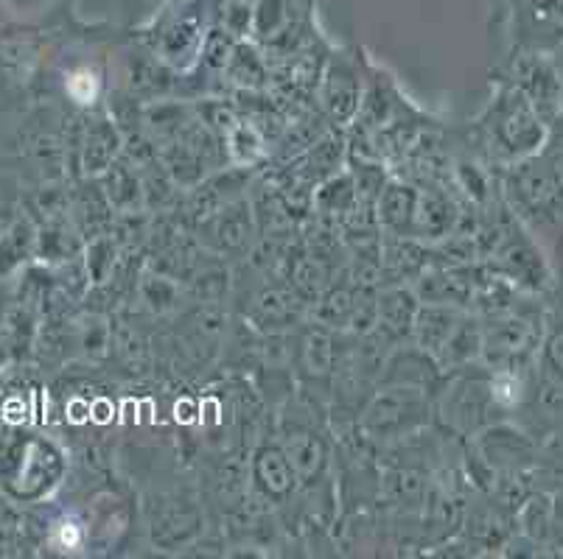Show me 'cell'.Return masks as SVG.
<instances>
[{"label":"cell","mask_w":563,"mask_h":559,"mask_svg":"<svg viewBox=\"0 0 563 559\" xmlns=\"http://www.w3.org/2000/svg\"><path fill=\"white\" fill-rule=\"evenodd\" d=\"M434 425V398L418 387L378 383L376 392L360 412L356 428L376 448L412 437L418 431Z\"/></svg>","instance_id":"6da1fadb"},{"label":"cell","mask_w":563,"mask_h":559,"mask_svg":"<svg viewBox=\"0 0 563 559\" xmlns=\"http://www.w3.org/2000/svg\"><path fill=\"white\" fill-rule=\"evenodd\" d=\"M485 137L490 148L510 163L536 157L547 141L544 118L527 101V96L516 87H505L496 96L494 107L488 110L485 121Z\"/></svg>","instance_id":"7a4b0ae2"},{"label":"cell","mask_w":563,"mask_h":559,"mask_svg":"<svg viewBox=\"0 0 563 559\" xmlns=\"http://www.w3.org/2000/svg\"><path fill=\"white\" fill-rule=\"evenodd\" d=\"M230 316L222 302H191L183 308L174 322V347L177 356L194 369H208L219 361L224 338L230 331Z\"/></svg>","instance_id":"3957f363"},{"label":"cell","mask_w":563,"mask_h":559,"mask_svg":"<svg viewBox=\"0 0 563 559\" xmlns=\"http://www.w3.org/2000/svg\"><path fill=\"white\" fill-rule=\"evenodd\" d=\"M508 193L514 208L532 215L536 222L563 219V174L555 163L539 160V154L514 163Z\"/></svg>","instance_id":"277c9868"},{"label":"cell","mask_w":563,"mask_h":559,"mask_svg":"<svg viewBox=\"0 0 563 559\" xmlns=\"http://www.w3.org/2000/svg\"><path fill=\"white\" fill-rule=\"evenodd\" d=\"M479 320H483L479 361L485 364V369H519L539 347V325L530 316L519 314L516 308Z\"/></svg>","instance_id":"5b68a950"},{"label":"cell","mask_w":563,"mask_h":559,"mask_svg":"<svg viewBox=\"0 0 563 559\" xmlns=\"http://www.w3.org/2000/svg\"><path fill=\"white\" fill-rule=\"evenodd\" d=\"M242 320H247L261 333L298 331L309 320V302L284 277H261L258 286L247 291Z\"/></svg>","instance_id":"8992f818"},{"label":"cell","mask_w":563,"mask_h":559,"mask_svg":"<svg viewBox=\"0 0 563 559\" xmlns=\"http://www.w3.org/2000/svg\"><path fill=\"white\" fill-rule=\"evenodd\" d=\"M194 235L205 253L222 260H244L258 244V224H255L250 199L242 197L219 208L194 227Z\"/></svg>","instance_id":"52a82bcc"},{"label":"cell","mask_w":563,"mask_h":559,"mask_svg":"<svg viewBox=\"0 0 563 559\" xmlns=\"http://www.w3.org/2000/svg\"><path fill=\"white\" fill-rule=\"evenodd\" d=\"M362 99H365V81H362L360 65L347 56H331L322 65L320 81H317L322 118L336 130H347L360 118Z\"/></svg>","instance_id":"ba28073f"},{"label":"cell","mask_w":563,"mask_h":559,"mask_svg":"<svg viewBox=\"0 0 563 559\" xmlns=\"http://www.w3.org/2000/svg\"><path fill=\"white\" fill-rule=\"evenodd\" d=\"M336 364V333L306 320L295 331V378L300 389L329 400L331 376Z\"/></svg>","instance_id":"9c48e42d"},{"label":"cell","mask_w":563,"mask_h":559,"mask_svg":"<svg viewBox=\"0 0 563 559\" xmlns=\"http://www.w3.org/2000/svg\"><path fill=\"white\" fill-rule=\"evenodd\" d=\"M250 492L269 510H284L300 492L298 476L291 470L280 443H258L250 454Z\"/></svg>","instance_id":"30bf717a"},{"label":"cell","mask_w":563,"mask_h":559,"mask_svg":"<svg viewBox=\"0 0 563 559\" xmlns=\"http://www.w3.org/2000/svg\"><path fill=\"white\" fill-rule=\"evenodd\" d=\"M124 154V132L110 112H90L76 135L81 177H101Z\"/></svg>","instance_id":"8fae6325"},{"label":"cell","mask_w":563,"mask_h":559,"mask_svg":"<svg viewBox=\"0 0 563 559\" xmlns=\"http://www.w3.org/2000/svg\"><path fill=\"white\" fill-rule=\"evenodd\" d=\"M463 208L465 202L457 193L449 191V182L421 185L418 188V208H415V238L429 246L452 238Z\"/></svg>","instance_id":"7c38bea8"},{"label":"cell","mask_w":563,"mask_h":559,"mask_svg":"<svg viewBox=\"0 0 563 559\" xmlns=\"http://www.w3.org/2000/svg\"><path fill=\"white\" fill-rule=\"evenodd\" d=\"M205 515L197 501L163 499L150 515L152 546L161 551H180L202 537Z\"/></svg>","instance_id":"4fadbf2b"},{"label":"cell","mask_w":563,"mask_h":559,"mask_svg":"<svg viewBox=\"0 0 563 559\" xmlns=\"http://www.w3.org/2000/svg\"><path fill=\"white\" fill-rule=\"evenodd\" d=\"M446 381V372L432 353L418 347L415 342H401L390 350L382 369L378 383H398V387H418L434 398L438 389Z\"/></svg>","instance_id":"5bb4252c"},{"label":"cell","mask_w":563,"mask_h":559,"mask_svg":"<svg viewBox=\"0 0 563 559\" xmlns=\"http://www.w3.org/2000/svg\"><path fill=\"white\" fill-rule=\"evenodd\" d=\"M474 269H477V264H434L415 280L412 291L421 302L471 311V300H474Z\"/></svg>","instance_id":"9a60e30c"},{"label":"cell","mask_w":563,"mask_h":559,"mask_svg":"<svg viewBox=\"0 0 563 559\" xmlns=\"http://www.w3.org/2000/svg\"><path fill=\"white\" fill-rule=\"evenodd\" d=\"M347 163V141L342 135V130L336 126H329V130L322 132L303 154H300L298 160L286 163V174L291 179H298V182L309 185H320L322 179L334 177L345 168Z\"/></svg>","instance_id":"2e32d148"},{"label":"cell","mask_w":563,"mask_h":559,"mask_svg":"<svg viewBox=\"0 0 563 559\" xmlns=\"http://www.w3.org/2000/svg\"><path fill=\"white\" fill-rule=\"evenodd\" d=\"M514 87L527 96L541 118L555 115L561 107L563 87L558 70L539 54H525L514 62Z\"/></svg>","instance_id":"e0dca14e"},{"label":"cell","mask_w":563,"mask_h":559,"mask_svg":"<svg viewBox=\"0 0 563 559\" xmlns=\"http://www.w3.org/2000/svg\"><path fill=\"white\" fill-rule=\"evenodd\" d=\"M438 264L434 246L407 235H384L382 238V275L384 283L412 286L429 266Z\"/></svg>","instance_id":"ac0fdd59"},{"label":"cell","mask_w":563,"mask_h":559,"mask_svg":"<svg viewBox=\"0 0 563 559\" xmlns=\"http://www.w3.org/2000/svg\"><path fill=\"white\" fill-rule=\"evenodd\" d=\"M70 222H74V227L79 230L85 241L112 233L115 210L107 202L96 177H79L70 185Z\"/></svg>","instance_id":"d6986e66"},{"label":"cell","mask_w":563,"mask_h":559,"mask_svg":"<svg viewBox=\"0 0 563 559\" xmlns=\"http://www.w3.org/2000/svg\"><path fill=\"white\" fill-rule=\"evenodd\" d=\"M421 308V300L407 283H384L378 289V316L373 331L382 333L393 347L409 342L412 336L415 314Z\"/></svg>","instance_id":"ffe728a7"},{"label":"cell","mask_w":563,"mask_h":559,"mask_svg":"<svg viewBox=\"0 0 563 559\" xmlns=\"http://www.w3.org/2000/svg\"><path fill=\"white\" fill-rule=\"evenodd\" d=\"M474 437H477L474 448L496 473H521L532 461V445L519 431H510L505 425H485Z\"/></svg>","instance_id":"44dd1931"},{"label":"cell","mask_w":563,"mask_h":559,"mask_svg":"<svg viewBox=\"0 0 563 559\" xmlns=\"http://www.w3.org/2000/svg\"><path fill=\"white\" fill-rule=\"evenodd\" d=\"M415 208H418V185L401 177L387 179L376 199V219L382 233L415 238Z\"/></svg>","instance_id":"7402d4cb"},{"label":"cell","mask_w":563,"mask_h":559,"mask_svg":"<svg viewBox=\"0 0 563 559\" xmlns=\"http://www.w3.org/2000/svg\"><path fill=\"white\" fill-rule=\"evenodd\" d=\"M508 523H505V512L485 495L483 504H465V517L460 537L465 540L468 554L477 551H494V548L505 546L508 540Z\"/></svg>","instance_id":"603a6c76"},{"label":"cell","mask_w":563,"mask_h":559,"mask_svg":"<svg viewBox=\"0 0 563 559\" xmlns=\"http://www.w3.org/2000/svg\"><path fill=\"white\" fill-rule=\"evenodd\" d=\"M353 308H356V283L345 269H340L329 289L309 305V320L334 333H345L351 327Z\"/></svg>","instance_id":"cb8c5ba5"},{"label":"cell","mask_w":563,"mask_h":559,"mask_svg":"<svg viewBox=\"0 0 563 559\" xmlns=\"http://www.w3.org/2000/svg\"><path fill=\"white\" fill-rule=\"evenodd\" d=\"M96 179H99L101 191H104L107 202L112 204L115 215L143 213V210H146V202H143L141 168H137L126 154H121V157Z\"/></svg>","instance_id":"d4e9b609"},{"label":"cell","mask_w":563,"mask_h":559,"mask_svg":"<svg viewBox=\"0 0 563 559\" xmlns=\"http://www.w3.org/2000/svg\"><path fill=\"white\" fill-rule=\"evenodd\" d=\"M188 302H224L233 289V275H230L228 260L217 258L211 253H202L197 264L183 277Z\"/></svg>","instance_id":"484cf974"},{"label":"cell","mask_w":563,"mask_h":559,"mask_svg":"<svg viewBox=\"0 0 563 559\" xmlns=\"http://www.w3.org/2000/svg\"><path fill=\"white\" fill-rule=\"evenodd\" d=\"M59 459L63 456L56 454L48 443H40L37 439V443L25 445L18 459H14V465H18V476H14L18 487H12L14 499L23 501L43 495L48 490V484H43L48 479V468H63Z\"/></svg>","instance_id":"4316f807"},{"label":"cell","mask_w":563,"mask_h":559,"mask_svg":"<svg viewBox=\"0 0 563 559\" xmlns=\"http://www.w3.org/2000/svg\"><path fill=\"white\" fill-rule=\"evenodd\" d=\"M135 300L152 316H177L188 302L186 289L177 277H168L163 271L146 269L135 283Z\"/></svg>","instance_id":"83f0119b"},{"label":"cell","mask_w":563,"mask_h":559,"mask_svg":"<svg viewBox=\"0 0 563 559\" xmlns=\"http://www.w3.org/2000/svg\"><path fill=\"white\" fill-rule=\"evenodd\" d=\"M463 308L452 305H432V302H421L418 314L412 322V336L409 342H415L418 347H423L427 353H432L438 358V353L443 350V345L449 342V336L454 333L457 322L463 320Z\"/></svg>","instance_id":"f1b7e54d"},{"label":"cell","mask_w":563,"mask_h":559,"mask_svg":"<svg viewBox=\"0 0 563 559\" xmlns=\"http://www.w3.org/2000/svg\"><path fill=\"white\" fill-rule=\"evenodd\" d=\"M37 249V224L32 215H14V222L0 233V280L18 275L34 260Z\"/></svg>","instance_id":"f546056e"},{"label":"cell","mask_w":563,"mask_h":559,"mask_svg":"<svg viewBox=\"0 0 563 559\" xmlns=\"http://www.w3.org/2000/svg\"><path fill=\"white\" fill-rule=\"evenodd\" d=\"M479 353H483V320L474 311H465L443 350L438 353V364L443 367V372H454V369L477 364Z\"/></svg>","instance_id":"4dcf8cb0"},{"label":"cell","mask_w":563,"mask_h":559,"mask_svg":"<svg viewBox=\"0 0 563 559\" xmlns=\"http://www.w3.org/2000/svg\"><path fill=\"white\" fill-rule=\"evenodd\" d=\"M85 249V238L74 227L70 219H56V222L37 224V249L34 260L45 266H59L70 258H79Z\"/></svg>","instance_id":"1f68e13d"},{"label":"cell","mask_w":563,"mask_h":559,"mask_svg":"<svg viewBox=\"0 0 563 559\" xmlns=\"http://www.w3.org/2000/svg\"><path fill=\"white\" fill-rule=\"evenodd\" d=\"M224 79L228 85H233L235 90L244 92H264L273 87V70H269V62L247 43H235L233 54H230L228 65H224Z\"/></svg>","instance_id":"d6a6232c"},{"label":"cell","mask_w":563,"mask_h":559,"mask_svg":"<svg viewBox=\"0 0 563 559\" xmlns=\"http://www.w3.org/2000/svg\"><path fill=\"white\" fill-rule=\"evenodd\" d=\"M356 204H360V197H356V185H353L347 168H342L334 177L322 179L311 191V210L320 215H329V219H336V222H340L342 215L351 213Z\"/></svg>","instance_id":"836d02e7"},{"label":"cell","mask_w":563,"mask_h":559,"mask_svg":"<svg viewBox=\"0 0 563 559\" xmlns=\"http://www.w3.org/2000/svg\"><path fill=\"white\" fill-rule=\"evenodd\" d=\"M202 40L205 34L199 31V25L194 20L180 18L163 34L161 56L157 59L166 62L168 68H188L197 59L199 51H202Z\"/></svg>","instance_id":"e575fe53"},{"label":"cell","mask_w":563,"mask_h":559,"mask_svg":"<svg viewBox=\"0 0 563 559\" xmlns=\"http://www.w3.org/2000/svg\"><path fill=\"white\" fill-rule=\"evenodd\" d=\"M110 356H115L121 361V367L130 369V372H146L152 367V347L150 338L143 336V331L137 325L126 320L112 322V350Z\"/></svg>","instance_id":"d590c367"},{"label":"cell","mask_w":563,"mask_h":559,"mask_svg":"<svg viewBox=\"0 0 563 559\" xmlns=\"http://www.w3.org/2000/svg\"><path fill=\"white\" fill-rule=\"evenodd\" d=\"M124 258V249L115 241V235L104 233L96 235V238L85 241V249H81V260H85L87 277H90V286L99 289V286L110 283L112 275H115L118 264Z\"/></svg>","instance_id":"8d00e7d4"},{"label":"cell","mask_w":563,"mask_h":559,"mask_svg":"<svg viewBox=\"0 0 563 559\" xmlns=\"http://www.w3.org/2000/svg\"><path fill=\"white\" fill-rule=\"evenodd\" d=\"M76 347L90 361H104L112 350V322L104 314L93 311L76 320Z\"/></svg>","instance_id":"74e56055"},{"label":"cell","mask_w":563,"mask_h":559,"mask_svg":"<svg viewBox=\"0 0 563 559\" xmlns=\"http://www.w3.org/2000/svg\"><path fill=\"white\" fill-rule=\"evenodd\" d=\"M194 112H197L199 121H202L219 141H228L230 132L242 123L239 107L228 104V101L222 99H199L197 104H194Z\"/></svg>","instance_id":"f35d334b"},{"label":"cell","mask_w":563,"mask_h":559,"mask_svg":"<svg viewBox=\"0 0 563 559\" xmlns=\"http://www.w3.org/2000/svg\"><path fill=\"white\" fill-rule=\"evenodd\" d=\"M516 521H519L521 535L530 540H544L552 523V501L547 495H527L525 504L516 510Z\"/></svg>","instance_id":"ab89813d"},{"label":"cell","mask_w":563,"mask_h":559,"mask_svg":"<svg viewBox=\"0 0 563 559\" xmlns=\"http://www.w3.org/2000/svg\"><path fill=\"white\" fill-rule=\"evenodd\" d=\"M235 43H239V40H235L230 31H224L222 25H217V29H211L208 34H205L199 59H202V65L208 70H213V74H222L224 65H228V59H230V54H233Z\"/></svg>","instance_id":"60d3db41"},{"label":"cell","mask_w":563,"mask_h":559,"mask_svg":"<svg viewBox=\"0 0 563 559\" xmlns=\"http://www.w3.org/2000/svg\"><path fill=\"white\" fill-rule=\"evenodd\" d=\"M547 361H550L552 372L563 381V331L550 338V345H547Z\"/></svg>","instance_id":"b9f144b4"},{"label":"cell","mask_w":563,"mask_h":559,"mask_svg":"<svg viewBox=\"0 0 563 559\" xmlns=\"http://www.w3.org/2000/svg\"><path fill=\"white\" fill-rule=\"evenodd\" d=\"M14 215H18V213H14V208H12V204L0 202V233H3V230H7L9 224L14 222Z\"/></svg>","instance_id":"7bdbcfd3"},{"label":"cell","mask_w":563,"mask_h":559,"mask_svg":"<svg viewBox=\"0 0 563 559\" xmlns=\"http://www.w3.org/2000/svg\"><path fill=\"white\" fill-rule=\"evenodd\" d=\"M558 152L563 154V121H561V130H558Z\"/></svg>","instance_id":"ee69618b"}]
</instances>
